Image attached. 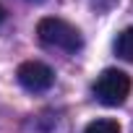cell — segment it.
Returning a JSON list of instances; mask_svg holds the SVG:
<instances>
[{
    "instance_id": "obj_1",
    "label": "cell",
    "mask_w": 133,
    "mask_h": 133,
    "mask_svg": "<svg viewBox=\"0 0 133 133\" xmlns=\"http://www.w3.org/2000/svg\"><path fill=\"white\" fill-rule=\"evenodd\" d=\"M37 37L44 47H52V50H63V52H76L81 50L84 39H81V31L68 24V21H63V18H42L37 24Z\"/></svg>"
},
{
    "instance_id": "obj_2",
    "label": "cell",
    "mask_w": 133,
    "mask_h": 133,
    "mask_svg": "<svg viewBox=\"0 0 133 133\" xmlns=\"http://www.w3.org/2000/svg\"><path fill=\"white\" fill-rule=\"evenodd\" d=\"M128 94H130V76L117 68L102 71L94 81V97L104 107H120L128 99Z\"/></svg>"
},
{
    "instance_id": "obj_3",
    "label": "cell",
    "mask_w": 133,
    "mask_h": 133,
    "mask_svg": "<svg viewBox=\"0 0 133 133\" xmlns=\"http://www.w3.org/2000/svg\"><path fill=\"white\" fill-rule=\"evenodd\" d=\"M16 78L24 89L29 91H47L52 84H55V73L50 65L39 63V60H26L18 65V71H16Z\"/></svg>"
},
{
    "instance_id": "obj_4",
    "label": "cell",
    "mask_w": 133,
    "mask_h": 133,
    "mask_svg": "<svg viewBox=\"0 0 133 133\" xmlns=\"http://www.w3.org/2000/svg\"><path fill=\"white\" fill-rule=\"evenodd\" d=\"M115 52L125 63H133V26H128L125 31H120V37L115 39Z\"/></svg>"
},
{
    "instance_id": "obj_5",
    "label": "cell",
    "mask_w": 133,
    "mask_h": 133,
    "mask_svg": "<svg viewBox=\"0 0 133 133\" xmlns=\"http://www.w3.org/2000/svg\"><path fill=\"white\" fill-rule=\"evenodd\" d=\"M84 133H120V125H117V120H112V117H99V120L89 123Z\"/></svg>"
},
{
    "instance_id": "obj_6",
    "label": "cell",
    "mask_w": 133,
    "mask_h": 133,
    "mask_svg": "<svg viewBox=\"0 0 133 133\" xmlns=\"http://www.w3.org/2000/svg\"><path fill=\"white\" fill-rule=\"evenodd\" d=\"M3 21H5V8L0 5V24H3Z\"/></svg>"
},
{
    "instance_id": "obj_7",
    "label": "cell",
    "mask_w": 133,
    "mask_h": 133,
    "mask_svg": "<svg viewBox=\"0 0 133 133\" xmlns=\"http://www.w3.org/2000/svg\"><path fill=\"white\" fill-rule=\"evenodd\" d=\"M107 3H115V0H107Z\"/></svg>"
}]
</instances>
